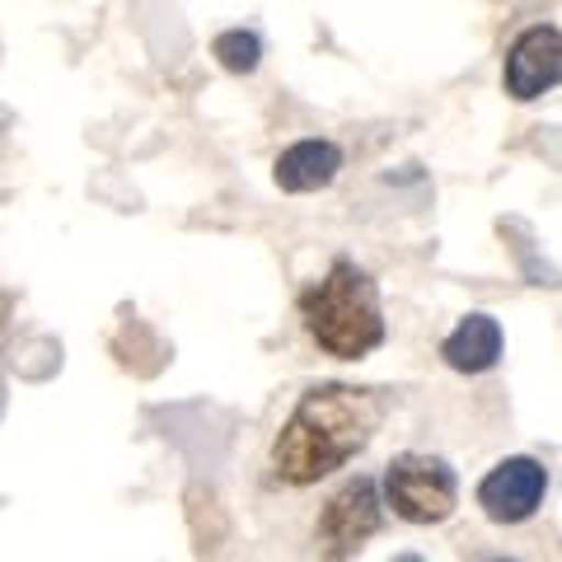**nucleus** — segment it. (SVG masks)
I'll return each instance as SVG.
<instances>
[{
    "instance_id": "f03ea898",
    "label": "nucleus",
    "mask_w": 562,
    "mask_h": 562,
    "mask_svg": "<svg viewBox=\"0 0 562 562\" xmlns=\"http://www.w3.org/2000/svg\"><path fill=\"white\" fill-rule=\"evenodd\" d=\"M301 319L310 328V338L338 361H361L366 351H375L384 342L380 286L371 281V272H361L347 258L333 262L301 295Z\"/></svg>"
},
{
    "instance_id": "423d86ee",
    "label": "nucleus",
    "mask_w": 562,
    "mask_h": 562,
    "mask_svg": "<svg viewBox=\"0 0 562 562\" xmlns=\"http://www.w3.org/2000/svg\"><path fill=\"white\" fill-rule=\"evenodd\" d=\"M553 85H562V29L535 24L506 52V94L530 103L539 94H549Z\"/></svg>"
},
{
    "instance_id": "6e6552de",
    "label": "nucleus",
    "mask_w": 562,
    "mask_h": 562,
    "mask_svg": "<svg viewBox=\"0 0 562 562\" xmlns=\"http://www.w3.org/2000/svg\"><path fill=\"white\" fill-rule=\"evenodd\" d=\"M441 357L446 366L464 375H479V371H492L502 357V324L492 319V314H464L454 333L441 342Z\"/></svg>"
},
{
    "instance_id": "7ed1b4c3",
    "label": "nucleus",
    "mask_w": 562,
    "mask_h": 562,
    "mask_svg": "<svg viewBox=\"0 0 562 562\" xmlns=\"http://www.w3.org/2000/svg\"><path fill=\"white\" fill-rule=\"evenodd\" d=\"M384 502L394 506V516L413 520V525H441L454 516L460 506V479L446 460L436 454H417L403 450L384 469Z\"/></svg>"
},
{
    "instance_id": "1a4fd4ad",
    "label": "nucleus",
    "mask_w": 562,
    "mask_h": 562,
    "mask_svg": "<svg viewBox=\"0 0 562 562\" xmlns=\"http://www.w3.org/2000/svg\"><path fill=\"white\" fill-rule=\"evenodd\" d=\"M211 52H216V61L225 70L249 76V70H258V61H262V38L254 29H231V33H221V38L211 43Z\"/></svg>"
},
{
    "instance_id": "0eeeda50",
    "label": "nucleus",
    "mask_w": 562,
    "mask_h": 562,
    "mask_svg": "<svg viewBox=\"0 0 562 562\" xmlns=\"http://www.w3.org/2000/svg\"><path fill=\"white\" fill-rule=\"evenodd\" d=\"M338 169H342V150L333 140H295L272 165L281 192H319L338 179Z\"/></svg>"
},
{
    "instance_id": "f257e3e1",
    "label": "nucleus",
    "mask_w": 562,
    "mask_h": 562,
    "mask_svg": "<svg viewBox=\"0 0 562 562\" xmlns=\"http://www.w3.org/2000/svg\"><path fill=\"white\" fill-rule=\"evenodd\" d=\"M380 427V398L357 384H314L291 408L286 427L272 441V469L281 483L305 487L342 469L351 454L371 446Z\"/></svg>"
},
{
    "instance_id": "39448f33",
    "label": "nucleus",
    "mask_w": 562,
    "mask_h": 562,
    "mask_svg": "<svg viewBox=\"0 0 562 562\" xmlns=\"http://www.w3.org/2000/svg\"><path fill=\"white\" fill-rule=\"evenodd\" d=\"M543 492H549V473L530 454H512V460L492 464L487 479L479 483V506L487 520L497 525H520L539 512Z\"/></svg>"
},
{
    "instance_id": "9d476101",
    "label": "nucleus",
    "mask_w": 562,
    "mask_h": 562,
    "mask_svg": "<svg viewBox=\"0 0 562 562\" xmlns=\"http://www.w3.org/2000/svg\"><path fill=\"white\" fill-rule=\"evenodd\" d=\"M394 562H427V558H417V553H398Z\"/></svg>"
},
{
    "instance_id": "9b49d317",
    "label": "nucleus",
    "mask_w": 562,
    "mask_h": 562,
    "mask_svg": "<svg viewBox=\"0 0 562 562\" xmlns=\"http://www.w3.org/2000/svg\"><path fill=\"white\" fill-rule=\"evenodd\" d=\"M487 562H516V558H487Z\"/></svg>"
},
{
    "instance_id": "20e7f679",
    "label": "nucleus",
    "mask_w": 562,
    "mask_h": 562,
    "mask_svg": "<svg viewBox=\"0 0 562 562\" xmlns=\"http://www.w3.org/2000/svg\"><path fill=\"white\" fill-rule=\"evenodd\" d=\"M380 516H384L380 487H375V479H366V473H357L351 483L333 492L324 516H319V543H324L328 562H342L351 549H361V543L380 530Z\"/></svg>"
}]
</instances>
